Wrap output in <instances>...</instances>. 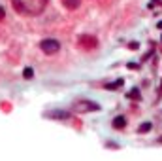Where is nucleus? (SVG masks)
Here are the masks:
<instances>
[{"label": "nucleus", "mask_w": 162, "mask_h": 161, "mask_svg": "<svg viewBox=\"0 0 162 161\" xmlns=\"http://www.w3.org/2000/svg\"><path fill=\"white\" fill-rule=\"evenodd\" d=\"M4 15H6V12H4V8H2V6H0V21L4 19Z\"/></svg>", "instance_id": "9b49d317"}, {"label": "nucleus", "mask_w": 162, "mask_h": 161, "mask_svg": "<svg viewBox=\"0 0 162 161\" xmlns=\"http://www.w3.org/2000/svg\"><path fill=\"white\" fill-rule=\"evenodd\" d=\"M132 99H140V93H138V89H134V93H130Z\"/></svg>", "instance_id": "9d476101"}, {"label": "nucleus", "mask_w": 162, "mask_h": 161, "mask_svg": "<svg viewBox=\"0 0 162 161\" xmlns=\"http://www.w3.org/2000/svg\"><path fill=\"white\" fill-rule=\"evenodd\" d=\"M160 40H162V38H160Z\"/></svg>", "instance_id": "ddd939ff"}, {"label": "nucleus", "mask_w": 162, "mask_h": 161, "mask_svg": "<svg viewBox=\"0 0 162 161\" xmlns=\"http://www.w3.org/2000/svg\"><path fill=\"white\" fill-rule=\"evenodd\" d=\"M40 48H42L43 53H47V55H55V53L60 50V44H59V40H55V38H45V40L40 42Z\"/></svg>", "instance_id": "f03ea898"}, {"label": "nucleus", "mask_w": 162, "mask_h": 161, "mask_svg": "<svg viewBox=\"0 0 162 161\" xmlns=\"http://www.w3.org/2000/svg\"><path fill=\"white\" fill-rule=\"evenodd\" d=\"M147 131H151V123L149 121H145V123L140 125V133H147Z\"/></svg>", "instance_id": "6e6552de"}, {"label": "nucleus", "mask_w": 162, "mask_h": 161, "mask_svg": "<svg viewBox=\"0 0 162 161\" xmlns=\"http://www.w3.org/2000/svg\"><path fill=\"white\" fill-rule=\"evenodd\" d=\"M121 85H123V80H117V82H113V83H107L106 87L107 89H115V87H121Z\"/></svg>", "instance_id": "1a4fd4ad"}, {"label": "nucleus", "mask_w": 162, "mask_h": 161, "mask_svg": "<svg viewBox=\"0 0 162 161\" xmlns=\"http://www.w3.org/2000/svg\"><path fill=\"white\" fill-rule=\"evenodd\" d=\"M11 4L23 15H40L47 6V0H11Z\"/></svg>", "instance_id": "f257e3e1"}, {"label": "nucleus", "mask_w": 162, "mask_h": 161, "mask_svg": "<svg viewBox=\"0 0 162 161\" xmlns=\"http://www.w3.org/2000/svg\"><path fill=\"white\" fill-rule=\"evenodd\" d=\"M23 76H25L27 80H30V78H34V70L32 68H25V70H23Z\"/></svg>", "instance_id": "0eeeda50"}, {"label": "nucleus", "mask_w": 162, "mask_h": 161, "mask_svg": "<svg viewBox=\"0 0 162 161\" xmlns=\"http://www.w3.org/2000/svg\"><path fill=\"white\" fill-rule=\"evenodd\" d=\"M158 29H162V21H158Z\"/></svg>", "instance_id": "f8f14e48"}, {"label": "nucleus", "mask_w": 162, "mask_h": 161, "mask_svg": "<svg viewBox=\"0 0 162 161\" xmlns=\"http://www.w3.org/2000/svg\"><path fill=\"white\" fill-rule=\"evenodd\" d=\"M79 4H81V0H64V6L68 10H76V8H79Z\"/></svg>", "instance_id": "423d86ee"}, {"label": "nucleus", "mask_w": 162, "mask_h": 161, "mask_svg": "<svg viewBox=\"0 0 162 161\" xmlns=\"http://www.w3.org/2000/svg\"><path fill=\"white\" fill-rule=\"evenodd\" d=\"M49 118H60V120H68L70 118V114L68 112H62V110H55V112H47Z\"/></svg>", "instance_id": "20e7f679"}, {"label": "nucleus", "mask_w": 162, "mask_h": 161, "mask_svg": "<svg viewBox=\"0 0 162 161\" xmlns=\"http://www.w3.org/2000/svg\"><path fill=\"white\" fill-rule=\"evenodd\" d=\"M125 125H126V120H125L123 116H117V118L113 120V127H115V129H123Z\"/></svg>", "instance_id": "39448f33"}, {"label": "nucleus", "mask_w": 162, "mask_h": 161, "mask_svg": "<svg viewBox=\"0 0 162 161\" xmlns=\"http://www.w3.org/2000/svg\"><path fill=\"white\" fill-rule=\"evenodd\" d=\"M79 42L83 44V48H96V45H98L96 38H92V36H81Z\"/></svg>", "instance_id": "7ed1b4c3"}]
</instances>
